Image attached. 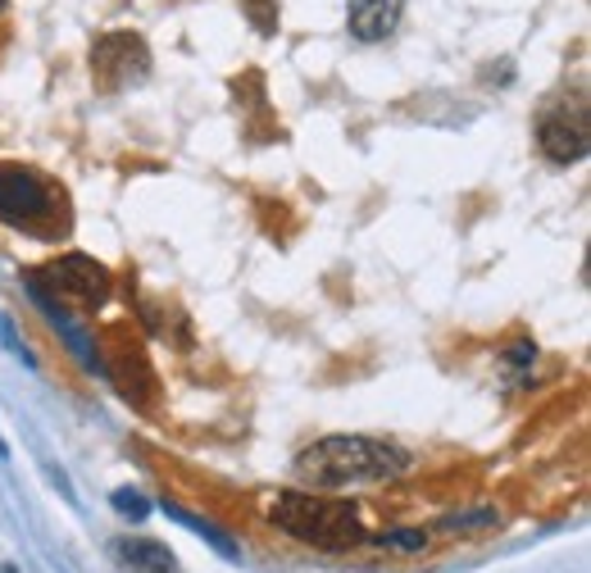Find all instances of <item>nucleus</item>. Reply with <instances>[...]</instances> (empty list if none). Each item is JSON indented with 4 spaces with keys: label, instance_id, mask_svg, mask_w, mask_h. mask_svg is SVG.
<instances>
[{
    "label": "nucleus",
    "instance_id": "7",
    "mask_svg": "<svg viewBox=\"0 0 591 573\" xmlns=\"http://www.w3.org/2000/svg\"><path fill=\"white\" fill-rule=\"evenodd\" d=\"M23 286L32 292V305H37V310H41L46 319H51V328H56L60 338H64V346H69V351H73V355L82 360V369H87V373H96V378H106L101 351H96V342H91L87 332H82V323H78V319H73V314H69V310H64V305H60V301L51 296V292H46V286H41V282H37L32 273H23Z\"/></svg>",
    "mask_w": 591,
    "mask_h": 573
},
{
    "label": "nucleus",
    "instance_id": "11",
    "mask_svg": "<svg viewBox=\"0 0 591 573\" xmlns=\"http://www.w3.org/2000/svg\"><path fill=\"white\" fill-rule=\"evenodd\" d=\"M164 514L173 519V523H182V529L187 533H196V537H201V542H210L223 560H237V542L223 533V529H214V523L210 519H201V514H191V510H182V505H173V501H164Z\"/></svg>",
    "mask_w": 591,
    "mask_h": 573
},
{
    "label": "nucleus",
    "instance_id": "9",
    "mask_svg": "<svg viewBox=\"0 0 591 573\" xmlns=\"http://www.w3.org/2000/svg\"><path fill=\"white\" fill-rule=\"evenodd\" d=\"M110 560L119 573H178V560L169 546L151 537H110Z\"/></svg>",
    "mask_w": 591,
    "mask_h": 573
},
{
    "label": "nucleus",
    "instance_id": "13",
    "mask_svg": "<svg viewBox=\"0 0 591 573\" xmlns=\"http://www.w3.org/2000/svg\"><path fill=\"white\" fill-rule=\"evenodd\" d=\"M378 546L401 551V555H414V551H423V546H428V533H423V529H391V533H382V537H378Z\"/></svg>",
    "mask_w": 591,
    "mask_h": 573
},
{
    "label": "nucleus",
    "instance_id": "12",
    "mask_svg": "<svg viewBox=\"0 0 591 573\" xmlns=\"http://www.w3.org/2000/svg\"><path fill=\"white\" fill-rule=\"evenodd\" d=\"M441 533H487V529H501V514L497 510H464V514H441L437 519Z\"/></svg>",
    "mask_w": 591,
    "mask_h": 573
},
{
    "label": "nucleus",
    "instance_id": "18",
    "mask_svg": "<svg viewBox=\"0 0 591 573\" xmlns=\"http://www.w3.org/2000/svg\"><path fill=\"white\" fill-rule=\"evenodd\" d=\"M0 573H19V569H14V564H6V569H0Z\"/></svg>",
    "mask_w": 591,
    "mask_h": 573
},
{
    "label": "nucleus",
    "instance_id": "17",
    "mask_svg": "<svg viewBox=\"0 0 591 573\" xmlns=\"http://www.w3.org/2000/svg\"><path fill=\"white\" fill-rule=\"evenodd\" d=\"M532 360H537V346H532L528 338H523V342H514V346H510V355H505V364H510V369H532Z\"/></svg>",
    "mask_w": 591,
    "mask_h": 573
},
{
    "label": "nucleus",
    "instance_id": "15",
    "mask_svg": "<svg viewBox=\"0 0 591 573\" xmlns=\"http://www.w3.org/2000/svg\"><path fill=\"white\" fill-rule=\"evenodd\" d=\"M110 505H114V510H119L123 519H132V523H137V519H146V514H151V501H146L141 492H132V487H119V492L110 496Z\"/></svg>",
    "mask_w": 591,
    "mask_h": 573
},
{
    "label": "nucleus",
    "instance_id": "4",
    "mask_svg": "<svg viewBox=\"0 0 591 573\" xmlns=\"http://www.w3.org/2000/svg\"><path fill=\"white\" fill-rule=\"evenodd\" d=\"M56 214H60L56 182H46L23 164H0V219L10 228H32V223H51Z\"/></svg>",
    "mask_w": 591,
    "mask_h": 573
},
{
    "label": "nucleus",
    "instance_id": "19",
    "mask_svg": "<svg viewBox=\"0 0 591 573\" xmlns=\"http://www.w3.org/2000/svg\"><path fill=\"white\" fill-rule=\"evenodd\" d=\"M6 6H10V0H0V10H6Z\"/></svg>",
    "mask_w": 591,
    "mask_h": 573
},
{
    "label": "nucleus",
    "instance_id": "3",
    "mask_svg": "<svg viewBox=\"0 0 591 573\" xmlns=\"http://www.w3.org/2000/svg\"><path fill=\"white\" fill-rule=\"evenodd\" d=\"M28 273L51 296H64L78 310H101L110 301V292H114L110 269L101 260H91V255H60V260H51L46 269H28Z\"/></svg>",
    "mask_w": 591,
    "mask_h": 573
},
{
    "label": "nucleus",
    "instance_id": "6",
    "mask_svg": "<svg viewBox=\"0 0 591 573\" xmlns=\"http://www.w3.org/2000/svg\"><path fill=\"white\" fill-rule=\"evenodd\" d=\"M537 147L547 151L551 164H578L587 160V147H591V119H587V101H560V105H547L537 119Z\"/></svg>",
    "mask_w": 591,
    "mask_h": 573
},
{
    "label": "nucleus",
    "instance_id": "14",
    "mask_svg": "<svg viewBox=\"0 0 591 573\" xmlns=\"http://www.w3.org/2000/svg\"><path fill=\"white\" fill-rule=\"evenodd\" d=\"M241 14L251 19L264 37H269V32H278V6H273V0H241Z\"/></svg>",
    "mask_w": 591,
    "mask_h": 573
},
{
    "label": "nucleus",
    "instance_id": "5",
    "mask_svg": "<svg viewBox=\"0 0 591 573\" xmlns=\"http://www.w3.org/2000/svg\"><path fill=\"white\" fill-rule=\"evenodd\" d=\"M151 73V46L137 32H106L91 46V82L96 91H123Z\"/></svg>",
    "mask_w": 591,
    "mask_h": 573
},
{
    "label": "nucleus",
    "instance_id": "2",
    "mask_svg": "<svg viewBox=\"0 0 591 573\" xmlns=\"http://www.w3.org/2000/svg\"><path fill=\"white\" fill-rule=\"evenodd\" d=\"M269 519L278 529L305 546L319 551H355L360 542H369V529L355 505L347 501H328V496H310V492H282L269 505Z\"/></svg>",
    "mask_w": 591,
    "mask_h": 573
},
{
    "label": "nucleus",
    "instance_id": "16",
    "mask_svg": "<svg viewBox=\"0 0 591 573\" xmlns=\"http://www.w3.org/2000/svg\"><path fill=\"white\" fill-rule=\"evenodd\" d=\"M0 346H6V351H10V355H14L19 364H28V369H37V355H32L28 346H23V338H19V332H14V323H10L6 314H0Z\"/></svg>",
    "mask_w": 591,
    "mask_h": 573
},
{
    "label": "nucleus",
    "instance_id": "10",
    "mask_svg": "<svg viewBox=\"0 0 591 573\" xmlns=\"http://www.w3.org/2000/svg\"><path fill=\"white\" fill-rule=\"evenodd\" d=\"M410 0H351V37L355 41H387L401 28Z\"/></svg>",
    "mask_w": 591,
    "mask_h": 573
},
{
    "label": "nucleus",
    "instance_id": "1",
    "mask_svg": "<svg viewBox=\"0 0 591 573\" xmlns=\"http://www.w3.org/2000/svg\"><path fill=\"white\" fill-rule=\"evenodd\" d=\"M414 464V455L382 438H323L296 455V478L310 487H351V483H387Z\"/></svg>",
    "mask_w": 591,
    "mask_h": 573
},
{
    "label": "nucleus",
    "instance_id": "8",
    "mask_svg": "<svg viewBox=\"0 0 591 573\" xmlns=\"http://www.w3.org/2000/svg\"><path fill=\"white\" fill-rule=\"evenodd\" d=\"M101 364H106V378L114 382V388H119L132 405H141V410H151V405H156L160 382H156L151 364H146V355H141L137 346L119 342V346H114V355H101Z\"/></svg>",
    "mask_w": 591,
    "mask_h": 573
}]
</instances>
